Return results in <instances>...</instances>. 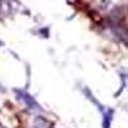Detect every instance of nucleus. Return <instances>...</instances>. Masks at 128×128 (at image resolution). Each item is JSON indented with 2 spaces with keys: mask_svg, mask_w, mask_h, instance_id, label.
Returning a JSON list of instances; mask_svg holds the SVG:
<instances>
[{
  "mask_svg": "<svg viewBox=\"0 0 128 128\" xmlns=\"http://www.w3.org/2000/svg\"><path fill=\"white\" fill-rule=\"evenodd\" d=\"M83 92H84V95L87 96V99H90L96 106H98V110H100V113H101V115H102V127H104V128H110L113 116H114V110H113L112 108H108V106H104L101 102H99L98 100L95 99V96H94L87 88H84Z\"/></svg>",
  "mask_w": 128,
  "mask_h": 128,
  "instance_id": "nucleus-1",
  "label": "nucleus"
},
{
  "mask_svg": "<svg viewBox=\"0 0 128 128\" xmlns=\"http://www.w3.org/2000/svg\"><path fill=\"white\" fill-rule=\"evenodd\" d=\"M17 94L19 95V99L22 100V101H24L31 109H35V110H40V105L34 100V98H31V96L28 95V94H26V92H23V91H17Z\"/></svg>",
  "mask_w": 128,
  "mask_h": 128,
  "instance_id": "nucleus-2",
  "label": "nucleus"
}]
</instances>
